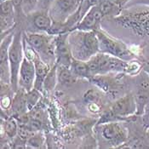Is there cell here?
<instances>
[{"mask_svg": "<svg viewBox=\"0 0 149 149\" xmlns=\"http://www.w3.org/2000/svg\"><path fill=\"white\" fill-rule=\"evenodd\" d=\"M92 76L109 73H125L128 61L114 56L99 52L88 61Z\"/></svg>", "mask_w": 149, "mask_h": 149, "instance_id": "4", "label": "cell"}, {"mask_svg": "<svg viewBox=\"0 0 149 149\" xmlns=\"http://www.w3.org/2000/svg\"><path fill=\"white\" fill-rule=\"evenodd\" d=\"M94 130L101 142L107 145V148H121L128 139V130L121 122H109L95 125Z\"/></svg>", "mask_w": 149, "mask_h": 149, "instance_id": "5", "label": "cell"}, {"mask_svg": "<svg viewBox=\"0 0 149 149\" xmlns=\"http://www.w3.org/2000/svg\"><path fill=\"white\" fill-rule=\"evenodd\" d=\"M70 69L72 70V73L80 79H87L90 81L91 79L92 74L91 72V69L88 65L87 61H79L75 58H73Z\"/></svg>", "mask_w": 149, "mask_h": 149, "instance_id": "18", "label": "cell"}, {"mask_svg": "<svg viewBox=\"0 0 149 149\" xmlns=\"http://www.w3.org/2000/svg\"><path fill=\"white\" fill-rule=\"evenodd\" d=\"M38 0H22V13L26 15L32 12L37 10Z\"/></svg>", "mask_w": 149, "mask_h": 149, "instance_id": "27", "label": "cell"}, {"mask_svg": "<svg viewBox=\"0 0 149 149\" xmlns=\"http://www.w3.org/2000/svg\"><path fill=\"white\" fill-rule=\"evenodd\" d=\"M15 32L5 36L3 39H1L0 79H1V83H4V84H10V80H11L10 67V61H9V49L13 41Z\"/></svg>", "mask_w": 149, "mask_h": 149, "instance_id": "11", "label": "cell"}, {"mask_svg": "<svg viewBox=\"0 0 149 149\" xmlns=\"http://www.w3.org/2000/svg\"><path fill=\"white\" fill-rule=\"evenodd\" d=\"M84 100L88 105H99L102 107V97L98 91L90 90L84 95Z\"/></svg>", "mask_w": 149, "mask_h": 149, "instance_id": "25", "label": "cell"}, {"mask_svg": "<svg viewBox=\"0 0 149 149\" xmlns=\"http://www.w3.org/2000/svg\"><path fill=\"white\" fill-rule=\"evenodd\" d=\"M43 145H45V138L42 133H39V131L36 132L26 142V146L27 148H42Z\"/></svg>", "mask_w": 149, "mask_h": 149, "instance_id": "24", "label": "cell"}, {"mask_svg": "<svg viewBox=\"0 0 149 149\" xmlns=\"http://www.w3.org/2000/svg\"><path fill=\"white\" fill-rule=\"evenodd\" d=\"M136 4H142L147 7H149V0H136Z\"/></svg>", "mask_w": 149, "mask_h": 149, "instance_id": "30", "label": "cell"}, {"mask_svg": "<svg viewBox=\"0 0 149 149\" xmlns=\"http://www.w3.org/2000/svg\"><path fill=\"white\" fill-rule=\"evenodd\" d=\"M104 17L109 16L116 18L121 15L123 9L119 7L113 0H102L98 4Z\"/></svg>", "mask_w": 149, "mask_h": 149, "instance_id": "20", "label": "cell"}, {"mask_svg": "<svg viewBox=\"0 0 149 149\" xmlns=\"http://www.w3.org/2000/svg\"><path fill=\"white\" fill-rule=\"evenodd\" d=\"M136 102L134 95L127 94L117 99L99 118L96 125L109 122H123L136 116Z\"/></svg>", "mask_w": 149, "mask_h": 149, "instance_id": "2", "label": "cell"}, {"mask_svg": "<svg viewBox=\"0 0 149 149\" xmlns=\"http://www.w3.org/2000/svg\"><path fill=\"white\" fill-rule=\"evenodd\" d=\"M36 72L34 62L24 56V59L19 72V88H22L26 91H30L34 88Z\"/></svg>", "mask_w": 149, "mask_h": 149, "instance_id": "13", "label": "cell"}, {"mask_svg": "<svg viewBox=\"0 0 149 149\" xmlns=\"http://www.w3.org/2000/svg\"><path fill=\"white\" fill-rule=\"evenodd\" d=\"M58 83L57 77V65L56 63L51 67L49 73L47 74L45 78V80L44 82V92L45 94H49L55 90L56 84Z\"/></svg>", "mask_w": 149, "mask_h": 149, "instance_id": "22", "label": "cell"}, {"mask_svg": "<svg viewBox=\"0 0 149 149\" xmlns=\"http://www.w3.org/2000/svg\"><path fill=\"white\" fill-rule=\"evenodd\" d=\"M104 18L103 15L100 10L99 5L92 7L89 12L84 16L81 22L77 24V26L72 29L79 31H94L95 32L101 28V22ZM72 32V31H71Z\"/></svg>", "mask_w": 149, "mask_h": 149, "instance_id": "14", "label": "cell"}, {"mask_svg": "<svg viewBox=\"0 0 149 149\" xmlns=\"http://www.w3.org/2000/svg\"><path fill=\"white\" fill-rule=\"evenodd\" d=\"M56 0H38L37 10H49Z\"/></svg>", "mask_w": 149, "mask_h": 149, "instance_id": "28", "label": "cell"}, {"mask_svg": "<svg viewBox=\"0 0 149 149\" xmlns=\"http://www.w3.org/2000/svg\"><path fill=\"white\" fill-rule=\"evenodd\" d=\"M25 16L28 27L34 28L33 33H48L53 24L49 10H37Z\"/></svg>", "mask_w": 149, "mask_h": 149, "instance_id": "12", "label": "cell"}, {"mask_svg": "<svg viewBox=\"0 0 149 149\" xmlns=\"http://www.w3.org/2000/svg\"><path fill=\"white\" fill-rule=\"evenodd\" d=\"M3 1H5V0H1V3H2V2H3Z\"/></svg>", "mask_w": 149, "mask_h": 149, "instance_id": "32", "label": "cell"}, {"mask_svg": "<svg viewBox=\"0 0 149 149\" xmlns=\"http://www.w3.org/2000/svg\"><path fill=\"white\" fill-rule=\"evenodd\" d=\"M57 77L58 82L61 83V84L65 85V86L72 84L73 83H76L79 79L72 73L70 68L65 67V66H60V65H57Z\"/></svg>", "mask_w": 149, "mask_h": 149, "instance_id": "21", "label": "cell"}, {"mask_svg": "<svg viewBox=\"0 0 149 149\" xmlns=\"http://www.w3.org/2000/svg\"><path fill=\"white\" fill-rule=\"evenodd\" d=\"M136 91L134 95L136 102V116H141L149 104V76L141 70L136 75Z\"/></svg>", "mask_w": 149, "mask_h": 149, "instance_id": "9", "label": "cell"}, {"mask_svg": "<svg viewBox=\"0 0 149 149\" xmlns=\"http://www.w3.org/2000/svg\"><path fill=\"white\" fill-rule=\"evenodd\" d=\"M68 39L72 56L77 60L88 61L101 52L99 40L94 31L73 30L69 32Z\"/></svg>", "mask_w": 149, "mask_h": 149, "instance_id": "1", "label": "cell"}, {"mask_svg": "<svg viewBox=\"0 0 149 149\" xmlns=\"http://www.w3.org/2000/svg\"><path fill=\"white\" fill-rule=\"evenodd\" d=\"M90 82H91L92 84L96 85L100 90L107 94L115 95L118 91L119 82L118 81V79L107 76V74L93 76L90 79Z\"/></svg>", "mask_w": 149, "mask_h": 149, "instance_id": "16", "label": "cell"}, {"mask_svg": "<svg viewBox=\"0 0 149 149\" xmlns=\"http://www.w3.org/2000/svg\"><path fill=\"white\" fill-rule=\"evenodd\" d=\"M130 0H114V2L119 6V7H121L122 9L126 5V3L128 2H130Z\"/></svg>", "mask_w": 149, "mask_h": 149, "instance_id": "29", "label": "cell"}, {"mask_svg": "<svg viewBox=\"0 0 149 149\" xmlns=\"http://www.w3.org/2000/svg\"><path fill=\"white\" fill-rule=\"evenodd\" d=\"M35 65V72H36V79L34 83V89L42 92H44V82L45 80L46 76L49 73V70L52 66L46 63L45 61H43L39 55L37 53L35 55L34 58L33 60Z\"/></svg>", "mask_w": 149, "mask_h": 149, "instance_id": "15", "label": "cell"}, {"mask_svg": "<svg viewBox=\"0 0 149 149\" xmlns=\"http://www.w3.org/2000/svg\"><path fill=\"white\" fill-rule=\"evenodd\" d=\"M24 56L25 55H24V48H23L22 31L15 30L13 41L9 49V61H10V74H11L10 84L13 91L15 92L17 91V90L19 89V84H18L19 72Z\"/></svg>", "mask_w": 149, "mask_h": 149, "instance_id": "7", "label": "cell"}, {"mask_svg": "<svg viewBox=\"0 0 149 149\" xmlns=\"http://www.w3.org/2000/svg\"><path fill=\"white\" fill-rule=\"evenodd\" d=\"M22 33L26 41L34 49L43 61L50 66L56 64L55 35H50L47 33H33L27 31H24Z\"/></svg>", "mask_w": 149, "mask_h": 149, "instance_id": "3", "label": "cell"}, {"mask_svg": "<svg viewBox=\"0 0 149 149\" xmlns=\"http://www.w3.org/2000/svg\"><path fill=\"white\" fill-rule=\"evenodd\" d=\"M69 33L56 35L55 38V56L56 63L60 66L70 68L73 56L68 44Z\"/></svg>", "mask_w": 149, "mask_h": 149, "instance_id": "10", "label": "cell"}, {"mask_svg": "<svg viewBox=\"0 0 149 149\" xmlns=\"http://www.w3.org/2000/svg\"><path fill=\"white\" fill-rule=\"evenodd\" d=\"M95 33L99 40L101 52L114 56L126 61H130L136 59L135 54L131 52L123 41L113 38L102 28L96 30Z\"/></svg>", "mask_w": 149, "mask_h": 149, "instance_id": "6", "label": "cell"}, {"mask_svg": "<svg viewBox=\"0 0 149 149\" xmlns=\"http://www.w3.org/2000/svg\"><path fill=\"white\" fill-rule=\"evenodd\" d=\"M142 70H144V71L148 74V76H149V64H148V65H145V66L142 68Z\"/></svg>", "mask_w": 149, "mask_h": 149, "instance_id": "31", "label": "cell"}, {"mask_svg": "<svg viewBox=\"0 0 149 149\" xmlns=\"http://www.w3.org/2000/svg\"><path fill=\"white\" fill-rule=\"evenodd\" d=\"M141 68H142V66L139 61H136V60H132L130 61H128L125 73L130 75V76H136L142 70Z\"/></svg>", "mask_w": 149, "mask_h": 149, "instance_id": "26", "label": "cell"}, {"mask_svg": "<svg viewBox=\"0 0 149 149\" xmlns=\"http://www.w3.org/2000/svg\"><path fill=\"white\" fill-rule=\"evenodd\" d=\"M1 134L6 136L7 138L13 140L18 135V130H19V123L17 119L13 117L9 116L4 120L2 118V125H1Z\"/></svg>", "mask_w": 149, "mask_h": 149, "instance_id": "19", "label": "cell"}, {"mask_svg": "<svg viewBox=\"0 0 149 149\" xmlns=\"http://www.w3.org/2000/svg\"><path fill=\"white\" fill-rule=\"evenodd\" d=\"M80 2L81 0H56L49 9V14L53 22H66L77 11Z\"/></svg>", "mask_w": 149, "mask_h": 149, "instance_id": "8", "label": "cell"}, {"mask_svg": "<svg viewBox=\"0 0 149 149\" xmlns=\"http://www.w3.org/2000/svg\"><path fill=\"white\" fill-rule=\"evenodd\" d=\"M26 95V91L22 88H19L17 91L15 92L10 107V116L16 118L28 112Z\"/></svg>", "mask_w": 149, "mask_h": 149, "instance_id": "17", "label": "cell"}, {"mask_svg": "<svg viewBox=\"0 0 149 149\" xmlns=\"http://www.w3.org/2000/svg\"><path fill=\"white\" fill-rule=\"evenodd\" d=\"M26 103H27V108L28 111H30L31 109H33L36 105L41 101L42 96L44 95V94L39 91L33 89L32 91L26 92Z\"/></svg>", "mask_w": 149, "mask_h": 149, "instance_id": "23", "label": "cell"}]
</instances>
